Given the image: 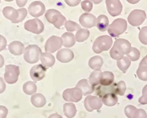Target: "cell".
<instances>
[{
    "label": "cell",
    "instance_id": "cell-39",
    "mask_svg": "<svg viewBox=\"0 0 147 118\" xmlns=\"http://www.w3.org/2000/svg\"><path fill=\"white\" fill-rule=\"evenodd\" d=\"M117 94L120 96H123L126 91V84L125 82L123 80L119 81L117 84Z\"/></svg>",
    "mask_w": 147,
    "mask_h": 118
},
{
    "label": "cell",
    "instance_id": "cell-53",
    "mask_svg": "<svg viewBox=\"0 0 147 118\" xmlns=\"http://www.w3.org/2000/svg\"><path fill=\"white\" fill-rule=\"evenodd\" d=\"M90 1L95 4H99L102 1V0H90Z\"/></svg>",
    "mask_w": 147,
    "mask_h": 118
},
{
    "label": "cell",
    "instance_id": "cell-7",
    "mask_svg": "<svg viewBox=\"0 0 147 118\" xmlns=\"http://www.w3.org/2000/svg\"><path fill=\"white\" fill-rule=\"evenodd\" d=\"M82 95L81 90L77 87H75L65 89L63 92V97L65 101L78 102L81 100Z\"/></svg>",
    "mask_w": 147,
    "mask_h": 118
},
{
    "label": "cell",
    "instance_id": "cell-4",
    "mask_svg": "<svg viewBox=\"0 0 147 118\" xmlns=\"http://www.w3.org/2000/svg\"><path fill=\"white\" fill-rule=\"evenodd\" d=\"M127 28V22L125 19L118 18L115 19L108 28V32L112 37H117L123 34Z\"/></svg>",
    "mask_w": 147,
    "mask_h": 118
},
{
    "label": "cell",
    "instance_id": "cell-41",
    "mask_svg": "<svg viewBox=\"0 0 147 118\" xmlns=\"http://www.w3.org/2000/svg\"><path fill=\"white\" fill-rule=\"evenodd\" d=\"M18 11L19 13V17L18 19L14 23H19L22 22L24 19L26 18L27 15V11L26 8H20L18 9Z\"/></svg>",
    "mask_w": 147,
    "mask_h": 118
},
{
    "label": "cell",
    "instance_id": "cell-51",
    "mask_svg": "<svg viewBox=\"0 0 147 118\" xmlns=\"http://www.w3.org/2000/svg\"><path fill=\"white\" fill-rule=\"evenodd\" d=\"M4 64V59L3 56L0 54V68L3 67Z\"/></svg>",
    "mask_w": 147,
    "mask_h": 118
},
{
    "label": "cell",
    "instance_id": "cell-8",
    "mask_svg": "<svg viewBox=\"0 0 147 118\" xmlns=\"http://www.w3.org/2000/svg\"><path fill=\"white\" fill-rule=\"evenodd\" d=\"M24 28L28 31L35 34H39L43 32L44 25L40 19L35 18L26 22L24 23Z\"/></svg>",
    "mask_w": 147,
    "mask_h": 118
},
{
    "label": "cell",
    "instance_id": "cell-30",
    "mask_svg": "<svg viewBox=\"0 0 147 118\" xmlns=\"http://www.w3.org/2000/svg\"><path fill=\"white\" fill-rule=\"evenodd\" d=\"M117 66L123 73H125L127 70L131 65V60L127 56H124L119 60L117 61Z\"/></svg>",
    "mask_w": 147,
    "mask_h": 118
},
{
    "label": "cell",
    "instance_id": "cell-32",
    "mask_svg": "<svg viewBox=\"0 0 147 118\" xmlns=\"http://www.w3.org/2000/svg\"><path fill=\"white\" fill-rule=\"evenodd\" d=\"M90 34V32L88 30L81 28L77 31L76 34V40L78 42H84L88 38Z\"/></svg>",
    "mask_w": 147,
    "mask_h": 118
},
{
    "label": "cell",
    "instance_id": "cell-52",
    "mask_svg": "<svg viewBox=\"0 0 147 118\" xmlns=\"http://www.w3.org/2000/svg\"><path fill=\"white\" fill-rule=\"evenodd\" d=\"M127 1L130 3V4H137L138 3L140 0H127Z\"/></svg>",
    "mask_w": 147,
    "mask_h": 118
},
{
    "label": "cell",
    "instance_id": "cell-6",
    "mask_svg": "<svg viewBox=\"0 0 147 118\" xmlns=\"http://www.w3.org/2000/svg\"><path fill=\"white\" fill-rule=\"evenodd\" d=\"M146 18L145 12L141 9H134L132 11L128 17L129 24L134 27L141 25Z\"/></svg>",
    "mask_w": 147,
    "mask_h": 118
},
{
    "label": "cell",
    "instance_id": "cell-33",
    "mask_svg": "<svg viewBox=\"0 0 147 118\" xmlns=\"http://www.w3.org/2000/svg\"><path fill=\"white\" fill-rule=\"evenodd\" d=\"M138 78L143 81L147 80V66L139 65V68L137 70Z\"/></svg>",
    "mask_w": 147,
    "mask_h": 118
},
{
    "label": "cell",
    "instance_id": "cell-9",
    "mask_svg": "<svg viewBox=\"0 0 147 118\" xmlns=\"http://www.w3.org/2000/svg\"><path fill=\"white\" fill-rule=\"evenodd\" d=\"M63 44L61 38L55 36H51L45 42V50L47 52L54 53L59 50Z\"/></svg>",
    "mask_w": 147,
    "mask_h": 118
},
{
    "label": "cell",
    "instance_id": "cell-26",
    "mask_svg": "<svg viewBox=\"0 0 147 118\" xmlns=\"http://www.w3.org/2000/svg\"><path fill=\"white\" fill-rule=\"evenodd\" d=\"M102 103L107 107H113L118 103V97L114 93H108L101 98Z\"/></svg>",
    "mask_w": 147,
    "mask_h": 118
},
{
    "label": "cell",
    "instance_id": "cell-44",
    "mask_svg": "<svg viewBox=\"0 0 147 118\" xmlns=\"http://www.w3.org/2000/svg\"><path fill=\"white\" fill-rule=\"evenodd\" d=\"M8 115V109L4 106H0V118H5Z\"/></svg>",
    "mask_w": 147,
    "mask_h": 118
},
{
    "label": "cell",
    "instance_id": "cell-49",
    "mask_svg": "<svg viewBox=\"0 0 147 118\" xmlns=\"http://www.w3.org/2000/svg\"><path fill=\"white\" fill-rule=\"evenodd\" d=\"M139 65H146V66H147V55L141 60Z\"/></svg>",
    "mask_w": 147,
    "mask_h": 118
},
{
    "label": "cell",
    "instance_id": "cell-18",
    "mask_svg": "<svg viewBox=\"0 0 147 118\" xmlns=\"http://www.w3.org/2000/svg\"><path fill=\"white\" fill-rule=\"evenodd\" d=\"M8 49L9 52L14 55H20L24 53L25 50L23 44L18 41L11 42L8 45Z\"/></svg>",
    "mask_w": 147,
    "mask_h": 118
},
{
    "label": "cell",
    "instance_id": "cell-47",
    "mask_svg": "<svg viewBox=\"0 0 147 118\" xmlns=\"http://www.w3.org/2000/svg\"><path fill=\"white\" fill-rule=\"evenodd\" d=\"M6 88V85L5 82L4 81V79L0 77V93H2L4 92Z\"/></svg>",
    "mask_w": 147,
    "mask_h": 118
},
{
    "label": "cell",
    "instance_id": "cell-11",
    "mask_svg": "<svg viewBox=\"0 0 147 118\" xmlns=\"http://www.w3.org/2000/svg\"><path fill=\"white\" fill-rule=\"evenodd\" d=\"M108 13L112 17H117L121 13L122 5L119 0H106Z\"/></svg>",
    "mask_w": 147,
    "mask_h": 118
},
{
    "label": "cell",
    "instance_id": "cell-2",
    "mask_svg": "<svg viewBox=\"0 0 147 118\" xmlns=\"http://www.w3.org/2000/svg\"><path fill=\"white\" fill-rule=\"evenodd\" d=\"M113 41L108 35H102L98 37L94 41L92 50L96 54H100L103 51L109 50L113 45Z\"/></svg>",
    "mask_w": 147,
    "mask_h": 118
},
{
    "label": "cell",
    "instance_id": "cell-1",
    "mask_svg": "<svg viewBox=\"0 0 147 118\" xmlns=\"http://www.w3.org/2000/svg\"><path fill=\"white\" fill-rule=\"evenodd\" d=\"M45 16L47 20L53 23L58 29H61L66 22V18L59 11L55 9H50L47 11Z\"/></svg>",
    "mask_w": 147,
    "mask_h": 118
},
{
    "label": "cell",
    "instance_id": "cell-19",
    "mask_svg": "<svg viewBox=\"0 0 147 118\" xmlns=\"http://www.w3.org/2000/svg\"><path fill=\"white\" fill-rule=\"evenodd\" d=\"M3 13L6 18L10 20L13 23H14L19 17L18 9H16L11 7H5L4 8Z\"/></svg>",
    "mask_w": 147,
    "mask_h": 118
},
{
    "label": "cell",
    "instance_id": "cell-15",
    "mask_svg": "<svg viewBox=\"0 0 147 118\" xmlns=\"http://www.w3.org/2000/svg\"><path fill=\"white\" fill-rule=\"evenodd\" d=\"M95 90L96 95L101 98L108 93H114L115 95L117 94V84L114 83L109 86H96L94 88V91Z\"/></svg>",
    "mask_w": 147,
    "mask_h": 118
},
{
    "label": "cell",
    "instance_id": "cell-25",
    "mask_svg": "<svg viewBox=\"0 0 147 118\" xmlns=\"http://www.w3.org/2000/svg\"><path fill=\"white\" fill-rule=\"evenodd\" d=\"M114 75L112 72L105 71L102 73L100 80V85L102 86H109L113 84Z\"/></svg>",
    "mask_w": 147,
    "mask_h": 118
},
{
    "label": "cell",
    "instance_id": "cell-36",
    "mask_svg": "<svg viewBox=\"0 0 147 118\" xmlns=\"http://www.w3.org/2000/svg\"><path fill=\"white\" fill-rule=\"evenodd\" d=\"M132 61H137L140 57V52L136 48L132 47L129 53L126 55Z\"/></svg>",
    "mask_w": 147,
    "mask_h": 118
},
{
    "label": "cell",
    "instance_id": "cell-50",
    "mask_svg": "<svg viewBox=\"0 0 147 118\" xmlns=\"http://www.w3.org/2000/svg\"><path fill=\"white\" fill-rule=\"evenodd\" d=\"M48 118H63V117L59 114L55 113L51 114L50 116L48 117Z\"/></svg>",
    "mask_w": 147,
    "mask_h": 118
},
{
    "label": "cell",
    "instance_id": "cell-22",
    "mask_svg": "<svg viewBox=\"0 0 147 118\" xmlns=\"http://www.w3.org/2000/svg\"><path fill=\"white\" fill-rule=\"evenodd\" d=\"M61 39L63 40V45L66 48H71L76 44V37L71 32H65L63 34Z\"/></svg>",
    "mask_w": 147,
    "mask_h": 118
},
{
    "label": "cell",
    "instance_id": "cell-13",
    "mask_svg": "<svg viewBox=\"0 0 147 118\" xmlns=\"http://www.w3.org/2000/svg\"><path fill=\"white\" fill-rule=\"evenodd\" d=\"M97 18L92 14L84 13L82 14L79 21L81 26L86 28H90L96 25Z\"/></svg>",
    "mask_w": 147,
    "mask_h": 118
},
{
    "label": "cell",
    "instance_id": "cell-12",
    "mask_svg": "<svg viewBox=\"0 0 147 118\" xmlns=\"http://www.w3.org/2000/svg\"><path fill=\"white\" fill-rule=\"evenodd\" d=\"M29 14L33 17H39L42 16L45 11L44 4L38 1L32 2L28 7Z\"/></svg>",
    "mask_w": 147,
    "mask_h": 118
},
{
    "label": "cell",
    "instance_id": "cell-23",
    "mask_svg": "<svg viewBox=\"0 0 147 118\" xmlns=\"http://www.w3.org/2000/svg\"><path fill=\"white\" fill-rule=\"evenodd\" d=\"M102 73L101 70H94L91 74L89 77V83L94 88L100 84Z\"/></svg>",
    "mask_w": 147,
    "mask_h": 118
},
{
    "label": "cell",
    "instance_id": "cell-54",
    "mask_svg": "<svg viewBox=\"0 0 147 118\" xmlns=\"http://www.w3.org/2000/svg\"><path fill=\"white\" fill-rule=\"evenodd\" d=\"M142 95H144V94H145V93H147V85H146L144 87V88L142 91Z\"/></svg>",
    "mask_w": 147,
    "mask_h": 118
},
{
    "label": "cell",
    "instance_id": "cell-45",
    "mask_svg": "<svg viewBox=\"0 0 147 118\" xmlns=\"http://www.w3.org/2000/svg\"><path fill=\"white\" fill-rule=\"evenodd\" d=\"M64 1L69 6L76 7L81 3V0H64Z\"/></svg>",
    "mask_w": 147,
    "mask_h": 118
},
{
    "label": "cell",
    "instance_id": "cell-34",
    "mask_svg": "<svg viewBox=\"0 0 147 118\" xmlns=\"http://www.w3.org/2000/svg\"><path fill=\"white\" fill-rule=\"evenodd\" d=\"M65 27L66 30L69 32L78 31L79 30L81 29V27L78 23H77L76 22L72 21L71 20H68L66 21V22L65 23Z\"/></svg>",
    "mask_w": 147,
    "mask_h": 118
},
{
    "label": "cell",
    "instance_id": "cell-56",
    "mask_svg": "<svg viewBox=\"0 0 147 118\" xmlns=\"http://www.w3.org/2000/svg\"><path fill=\"white\" fill-rule=\"evenodd\" d=\"M0 2H1V0H0Z\"/></svg>",
    "mask_w": 147,
    "mask_h": 118
},
{
    "label": "cell",
    "instance_id": "cell-37",
    "mask_svg": "<svg viewBox=\"0 0 147 118\" xmlns=\"http://www.w3.org/2000/svg\"><path fill=\"white\" fill-rule=\"evenodd\" d=\"M138 37L142 44L147 45V27H144L140 30Z\"/></svg>",
    "mask_w": 147,
    "mask_h": 118
},
{
    "label": "cell",
    "instance_id": "cell-5",
    "mask_svg": "<svg viewBox=\"0 0 147 118\" xmlns=\"http://www.w3.org/2000/svg\"><path fill=\"white\" fill-rule=\"evenodd\" d=\"M20 73L18 66L14 65H7L5 68L4 79L7 83L14 84L17 82Z\"/></svg>",
    "mask_w": 147,
    "mask_h": 118
},
{
    "label": "cell",
    "instance_id": "cell-16",
    "mask_svg": "<svg viewBox=\"0 0 147 118\" xmlns=\"http://www.w3.org/2000/svg\"><path fill=\"white\" fill-rule=\"evenodd\" d=\"M57 60L63 63H68L71 61L74 55L73 52L68 48H64L59 50L57 54Z\"/></svg>",
    "mask_w": 147,
    "mask_h": 118
},
{
    "label": "cell",
    "instance_id": "cell-42",
    "mask_svg": "<svg viewBox=\"0 0 147 118\" xmlns=\"http://www.w3.org/2000/svg\"><path fill=\"white\" fill-rule=\"evenodd\" d=\"M133 118H147V114L145 110L137 109Z\"/></svg>",
    "mask_w": 147,
    "mask_h": 118
},
{
    "label": "cell",
    "instance_id": "cell-10",
    "mask_svg": "<svg viewBox=\"0 0 147 118\" xmlns=\"http://www.w3.org/2000/svg\"><path fill=\"white\" fill-rule=\"evenodd\" d=\"M102 100L98 97L88 95L84 100V107L88 112L100 109L102 106Z\"/></svg>",
    "mask_w": 147,
    "mask_h": 118
},
{
    "label": "cell",
    "instance_id": "cell-46",
    "mask_svg": "<svg viewBox=\"0 0 147 118\" xmlns=\"http://www.w3.org/2000/svg\"><path fill=\"white\" fill-rule=\"evenodd\" d=\"M138 102L141 105H147V93L142 95V96L139 98Z\"/></svg>",
    "mask_w": 147,
    "mask_h": 118
},
{
    "label": "cell",
    "instance_id": "cell-27",
    "mask_svg": "<svg viewBox=\"0 0 147 118\" xmlns=\"http://www.w3.org/2000/svg\"><path fill=\"white\" fill-rule=\"evenodd\" d=\"M109 25V20L105 15H100L97 18L96 27L100 31L104 32L108 30Z\"/></svg>",
    "mask_w": 147,
    "mask_h": 118
},
{
    "label": "cell",
    "instance_id": "cell-20",
    "mask_svg": "<svg viewBox=\"0 0 147 118\" xmlns=\"http://www.w3.org/2000/svg\"><path fill=\"white\" fill-rule=\"evenodd\" d=\"M76 87L80 88L81 90L82 95L84 96L88 95L89 94L93 93L94 91V88L88 84V81L85 79L80 80L78 82Z\"/></svg>",
    "mask_w": 147,
    "mask_h": 118
},
{
    "label": "cell",
    "instance_id": "cell-31",
    "mask_svg": "<svg viewBox=\"0 0 147 118\" xmlns=\"http://www.w3.org/2000/svg\"><path fill=\"white\" fill-rule=\"evenodd\" d=\"M23 91L27 95H31L34 94L36 91V85L34 82L28 81L23 85Z\"/></svg>",
    "mask_w": 147,
    "mask_h": 118
},
{
    "label": "cell",
    "instance_id": "cell-55",
    "mask_svg": "<svg viewBox=\"0 0 147 118\" xmlns=\"http://www.w3.org/2000/svg\"><path fill=\"white\" fill-rule=\"evenodd\" d=\"M4 1H7V2H11V1H13V0H4Z\"/></svg>",
    "mask_w": 147,
    "mask_h": 118
},
{
    "label": "cell",
    "instance_id": "cell-48",
    "mask_svg": "<svg viewBox=\"0 0 147 118\" xmlns=\"http://www.w3.org/2000/svg\"><path fill=\"white\" fill-rule=\"evenodd\" d=\"M27 3V0H16V3L19 7H23Z\"/></svg>",
    "mask_w": 147,
    "mask_h": 118
},
{
    "label": "cell",
    "instance_id": "cell-38",
    "mask_svg": "<svg viewBox=\"0 0 147 118\" xmlns=\"http://www.w3.org/2000/svg\"><path fill=\"white\" fill-rule=\"evenodd\" d=\"M137 109V108L134 106L128 105L124 109V113L128 118H133Z\"/></svg>",
    "mask_w": 147,
    "mask_h": 118
},
{
    "label": "cell",
    "instance_id": "cell-40",
    "mask_svg": "<svg viewBox=\"0 0 147 118\" xmlns=\"http://www.w3.org/2000/svg\"><path fill=\"white\" fill-rule=\"evenodd\" d=\"M92 3L90 0H85V1L81 2V7L86 13H89L92 10Z\"/></svg>",
    "mask_w": 147,
    "mask_h": 118
},
{
    "label": "cell",
    "instance_id": "cell-14",
    "mask_svg": "<svg viewBox=\"0 0 147 118\" xmlns=\"http://www.w3.org/2000/svg\"><path fill=\"white\" fill-rule=\"evenodd\" d=\"M46 67L42 65H36L32 67L30 74L31 79L34 81H40L42 79L45 75Z\"/></svg>",
    "mask_w": 147,
    "mask_h": 118
},
{
    "label": "cell",
    "instance_id": "cell-35",
    "mask_svg": "<svg viewBox=\"0 0 147 118\" xmlns=\"http://www.w3.org/2000/svg\"><path fill=\"white\" fill-rule=\"evenodd\" d=\"M110 56L111 57L114 59V60H119L121 59H122L124 56V55L121 53L118 49L117 48V47L114 45H113V46L112 47V48L110 50Z\"/></svg>",
    "mask_w": 147,
    "mask_h": 118
},
{
    "label": "cell",
    "instance_id": "cell-17",
    "mask_svg": "<svg viewBox=\"0 0 147 118\" xmlns=\"http://www.w3.org/2000/svg\"><path fill=\"white\" fill-rule=\"evenodd\" d=\"M114 46H115L118 50L124 55H127L131 50V43L125 39H117L114 42Z\"/></svg>",
    "mask_w": 147,
    "mask_h": 118
},
{
    "label": "cell",
    "instance_id": "cell-3",
    "mask_svg": "<svg viewBox=\"0 0 147 118\" xmlns=\"http://www.w3.org/2000/svg\"><path fill=\"white\" fill-rule=\"evenodd\" d=\"M41 54V50L38 45H30L24 50V58L29 64H35L38 62Z\"/></svg>",
    "mask_w": 147,
    "mask_h": 118
},
{
    "label": "cell",
    "instance_id": "cell-28",
    "mask_svg": "<svg viewBox=\"0 0 147 118\" xmlns=\"http://www.w3.org/2000/svg\"><path fill=\"white\" fill-rule=\"evenodd\" d=\"M88 65L94 70H101L103 65L102 58L100 56H94L90 59Z\"/></svg>",
    "mask_w": 147,
    "mask_h": 118
},
{
    "label": "cell",
    "instance_id": "cell-29",
    "mask_svg": "<svg viewBox=\"0 0 147 118\" xmlns=\"http://www.w3.org/2000/svg\"><path fill=\"white\" fill-rule=\"evenodd\" d=\"M64 113L68 118H72L74 117L77 113L76 105L72 103H67L64 105Z\"/></svg>",
    "mask_w": 147,
    "mask_h": 118
},
{
    "label": "cell",
    "instance_id": "cell-43",
    "mask_svg": "<svg viewBox=\"0 0 147 118\" xmlns=\"http://www.w3.org/2000/svg\"><path fill=\"white\" fill-rule=\"evenodd\" d=\"M7 40L3 35H0V52L5 49L7 46Z\"/></svg>",
    "mask_w": 147,
    "mask_h": 118
},
{
    "label": "cell",
    "instance_id": "cell-24",
    "mask_svg": "<svg viewBox=\"0 0 147 118\" xmlns=\"http://www.w3.org/2000/svg\"><path fill=\"white\" fill-rule=\"evenodd\" d=\"M32 104L36 108H42L46 103L45 97L41 93H35L31 97Z\"/></svg>",
    "mask_w": 147,
    "mask_h": 118
},
{
    "label": "cell",
    "instance_id": "cell-21",
    "mask_svg": "<svg viewBox=\"0 0 147 118\" xmlns=\"http://www.w3.org/2000/svg\"><path fill=\"white\" fill-rule=\"evenodd\" d=\"M40 60L43 66L45 67H51L53 66L55 62V58L50 52H44L42 53L40 56Z\"/></svg>",
    "mask_w": 147,
    "mask_h": 118
}]
</instances>
